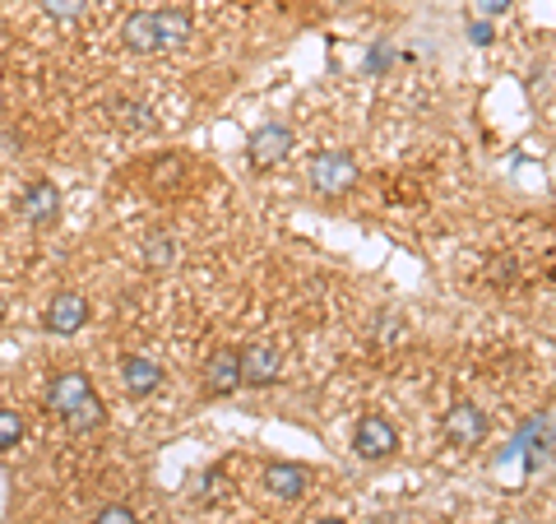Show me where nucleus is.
Listing matches in <instances>:
<instances>
[{
    "instance_id": "nucleus-1",
    "label": "nucleus",
    "mask_w": 556,
    "mask_h": 524,
    "mask_svg": "<svg viewBox=\"0 0 556 524\" xmlns=\"http://www.w3.org/2000/svg\"><path fill=\"white\" fill-rule=\"evenodd\" d=\"M306 182H311V190H316V196L343 200V196H353V190H357L362 167H357V159H353L348 149H325V153H316V159H311Z\"/></svg>"
},
{
    "instance_id": "nucleus-2",
    "label": "nucleus",
    "mask_w": 556,
    "mask_h": 524,
    "mask_svg": "<svg viewBox=\"0 0 556 524\" xmlns=\"http://www.w3.org/2000/svg\"><path fill=\"white\" fill-rule=\"evenodd\" d=\"M144 186H149V196H159V200L190 196V190H195V163H190V153H181V149L153 153L144 163Z\"/></svg>"
},
{
    "instance_id": "nucleus-3",
    "label": "nucleus",
    "mask_w": 556,
    "mask_h": 524,
    "mask_svg": "<svg viewBox=\"0 0 556 524\" xmlns=\"http://www.w3.org/2000/svg\"><path fill=\"white\" fill-rule=\"evenodd\" d=\"M394 450H399V432H394L390 417H380V413L357 417V427H353V456L357 460L386 464V460H394Z\"/></svg>"
},
{
    "instance_id": "nucleus-4",
    "label": "nucleus",
    "mask_w": 556,
    "mask_h": 524,
    "mask_svg": "<svg viewBox=\"0 0 556 524\" xmlns=\"http://www.w3.org/2000/svg\"><path fill=\"white\" fill-rule=\"evenodd\" d=\"M89 297L84 292H75V288H61L56 297L47 302V311H42V329L47 335H56V339H75L84 325H89Z\"/></svg>"
},
{
    "instance_id": "nucleus-5",
    "label": "nucleus",
    "mask_w": 556,
    "mask_h": 524,
    "mask_svg": "<svg viewBox=\"0 0 556 524\" xmlns=\"http://www.w3.org/2000/svg\"><path fill=\"white\" fill-rule=\"evenodd\" d=\"M237 362H241V386H251V390H269V386L283 380V353H278L274 344H265V339L241 348Z\"/></svg>"
},
{
    "instance_id": "nucleus-6",
    "label": "nucleus",
    "mask_w": 556,
    "mask_h": 524,
    "mask_svg": "<svg viewBox=\"0 0 556 524\" xmlns=\"http://www.w3.org/2000/svg\"><path fill=\"white\" fill-rule=\"evenodd\" d=\"M292 149H298V135H292V126H278V121L260 126V130L247 139V159H251V167H260V172L288 163Z\"/></svg>"
},
{
    "instance_id": "nucleus-7",
    "label": "nucleus",
    "mask_w": 556,
    "mask_h": 524,
    "mask_svg": "<svg viewBox=\"0 0 556 524\" xmlns=\"http://www.w3.org/2000/svg\"><path fill=\"white\" fill-rule=\"evenodd\" d=\"M441 432H445V441H450V446L473 450V446H482V441H486V432H492V423H486V413L473 404V399H459L455 409H445Z\"/></svg>"
},
{
    "instance_id": "nucleus-8",
    "label": "nucleus",
    "mask_w": 556,
    "mask_h": 524,
    "mask_svg": "<svg viewBox=\"0 0 556 524\" xmlns=\"http://www.w3.org/2000/svg\"><path fill=\"white\" fill-rule=\"evenodd\" d=\"M200 390L208 399H228L241 390V362H237V348H214V353L204 358V372H200Z\"/></svg>"
},
{
    "instance_id": "nucleus-9",
    "label": "nucleus",
    "mask_w": 556,
    "mask_h": 524,
    "mask_svg": "<svg viewBox=\"0 0 556 524\" xmlns=\"http://www.w3.org/2000/svg\"><path fill=\"white\" fill-rule=\"evenodd\" d=\"M311 487V469L306 464H292V460H278L265 469V492L278 501H302Z\"/></svg>"
},
{
    "instance_id": "nucleus-10",
    "label": "nucleus",
    "mask_w": 556,
    "mask_h": 524,
    "mask_svg": "<svg viewBox=\"0 0 556 524\" xmlns=\"http://www.w3.org/2000/svg\"><path fill=\"white\" fill-rule=\"evenodd\" d=\"M121 386H126L130 399H149L153 390L163 386V366L144 358V353H130V358H121Z\"/></svg>"
},
{
    "instance_id": "nucleus-11",
    "label": "nucleus",
    "mask_w": 556,
    "mask_h": 524,
    "mask_svg": "<svg viewBox=\"0 0 556 524\" xmlns=\"http://www.w3.org/2000/svg\"><path fill=\"white\" fill-rule=\"evenodd\" d=\"M20 209H24V223H33V228H51V223L61 219V190L51 182H33L24 190Z\"/></svg>"
},
{
    "instance_id": "nucleus-12",
    "label": "nucleus",
    "mask_w": 556,
    "mask_h": 524,
    "mask_svg": "<svg viewBox=\"0 0 556 524\" xmlns=\"http://www.w3.org/2000/svg\"><path fill=\"white\" fill-rule=\"evenodd\" d=\"M84 395H93V380L84 376L79 366H65V372H56V376H51L47 404H51V413H70V409H75Z\"/></svg>"
},
{
    "instance_id": "nucleus-13",
    "label": "nucleus",
    "mask_w": 556,
    "mask_h": 524,
    "mask_svg": "<svg viewBox=\"0 0 556 524\" xmlns=\"http://www.w3.org/2000/svg\"><path fill=\"white\" fill-rule=\"evenodd\" d=\"M121 47L135 51V57H153L159 47V20H153V10H135L126 14V24H121Z\"/></svg>"
},
{
    "instance_id": "nucleus-14",
    "label": "nucleus",
    "mask_w": 556,
    "mask_h": 524,
    "mask_svg": "<svg viewBox=\"0 0 556 524\" xmlns=\"http://www.w3.org/2000/svg\"><path fill=\"white\" fill-rule=\"evenodd\" d=\"M153 20H159V47L163 51H177L195 38V20L181 10V5H167V10H153Z\"/></svg>"
},
{
    "instance_id": "nucleus-15",
    "label": "nucleus",
    "mask_w": 556,
    "mask_h": 524,
    "mask_svg": "<svg viewBox=\"0 0 556 524\" xmlns=\"http://www.w3.org/2000/svg\"><path fill=\"white\" fill-rule=\"evenodd\" d=\"M61 417H65V427L75 432V436H93L102 423H108V404H102L98 395H84L79 404L70 409V413H61Z\"/></svg>"
},
{
    "instance_id": "nucleus-16",
    "label": "nucleus",
    "mask_w": 556,
    "mask_h": 524,
    "mask_svg": "<svg viewBox=\"0 0 556 524\" xmlns=\"http://www.w3.org/2000/svg\"><path fill=\"white\" fill-rule=\"evenodd\" d=\"M139 260H144L153 274L177 270V241H172L167 233H149V237H144V247H139Z\"/></svg>"
},
{
    "instance_id": "nucleus-17",
    "label": "nucleus",
    "mask_w": 556,
    "mask_h": 524,
    "mask_svg": "<svg viewBox=\"0 0 556 524\" xmlns=\"http://www.w3.org/2000/svg\"><path fill=\"white\" fill-rule=\"evenodd\" d=\"M24 432H28V427H24L20 409H5V404H0V456L20 446V441H24Z\"/></svg>"
},
{
    "instance_id": "nucleus-18",
    "label": "nucleus",
    "mask_w": 556,
    "mask_h": 524,
    "mask_svg": "<svg viewBox=\"0 0 556 524\" xmlns=\"http://www.w3.org/2000/svg\"><path fill=\"white\" fill-rule=\"evenodd\" d=\"M89 5L93 0H42V14L47 20H56V24H70V20H79Z\"/></svg>"
},
{
    "instance_id": "nucleus-19",
    "label": "nucleus",
    "mask_w": 556,
    "mask_h": 524,
    "mask_svg": "<svg viewBox=\"0 0 556 524\" xmlns=\"http://www.w3.org/2000/svg\"><path fill=\"white\" fill-rule=\"evenodd\" d=\"M116 121L126 130H153V116H149L144 102H116Z\"/></svg>"
},
{
    "instance_id": "nucleus-20",
    "label": "nucleus",
    "mask_w": 556,
    "mask_h": 524,
    "mask_svg": "<svg viewBox=\"0 0 556 524\" xmlns=\"http://www.w3.org/2000/svg\"><path fill=\"white\" fill-rule=\"evenodd\" d=\"M93 524H144V520H139V515L130 511V506H121V501H112V506H102V511L93 515Z\"/></svg>"
},
{
    "instance_id": "nucleus-21",
    "label": "nucleus",
    "mask_w": 556,
    "mask_h": 524,
    "mask_svg": "<svg viewBox=\"0 0 556 524\" xmlns=\"http://www.w3.org/2000/svg\"><path fill=\"white\" fill-rule=\"evenodd\" d=\"M468 38H473V47H486V42H492V24L478 20L473 28H468Z\"/></svg>"
},
{
    "instance_id": "nucleus-22",
    "label": "nucleus",
    "mask_w": 556,
    "mask_h": 524,
    "mask_svg": "<svg viewBox=\"0 0 556 524\" xmlns=\"http://www.w3.org/2000/svg\"><path fill=\"white\" fill-rule=\"evenodd\" d=\"M510 10V0H478V14H486V20H492V14H506Z\"/></svg>"
},
{
    "instance_id": "nucleus-23",
    "label": "nucleus",
    "mask_w": 556,
    "mask_h": 524,
    "mask_svg": "<svg viewBox=\"0 0 556 524\" xmlns=\"http://www.w3.org/2000/svg\"><path fill=\"white\" fill-rule=\"evenodd\" d=\"M316 524H348V520H339V515H325V520H316Z\"/></svg>"
}]
</instances>
